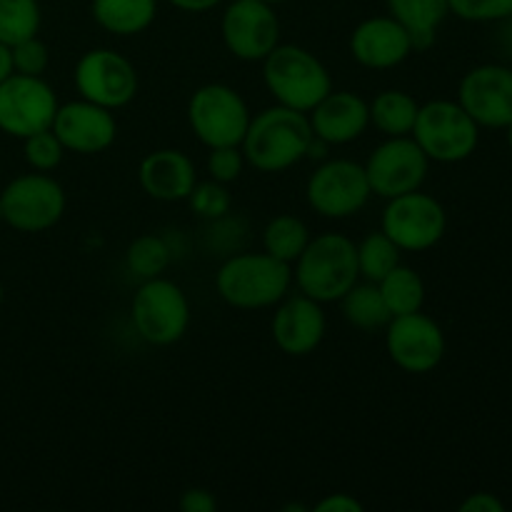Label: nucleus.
I'll return each mask as SVG.
<instances>
[{
  "label": "nucleus",
  "instance_id": "f257e3e1",
  "mask_svg": "<svg viewBox=\"0 0 512 512\" xmlns=\"http://www.w3.org/2000/svg\"><path fill=\"white\" fill-rule=\"evenodd\" d=\"M310 140L308 115L275 103L250 118L240 150L245 163L258 173H285L308 158Z\"/></svg>",
  "mask_w": 512,
  "mask_h": 512
},
{
  "label": "nucleus",
  "instance_id": "f03ea898",
  "mask_svg": "<svg viewBox=\"0 0 512 512\" xmlns=\"http://www.w3.org/2000/svg\"><path fill=\"white\" fill-rule=\"evenodd\" d=\"M293 288V265L270 253L228 255L215 273V293L235 310L275 308Z\"/></svg>",
  "mask_w": 512,
  "mask_h": 512
},
{
  "label": "nucleus",
  "instance_id": "7ed1b4c3",
  "mask_svg": "<svg viewBox=\"0 0 512 512\" xmlns=\"http://www.w3.org/2000/svg\"><path fill=\"white\" fill-rule=\"evenodd\" d=\"M358 280V245L343 233L315 235L293 263L298 293L323 305L338 303Z\"/></svg>",
  "mask_w": 512,
  "mask_h": 512
},
{
  "label": "nucleus",
  "instance_id": "20e7f679",
  "mask_svg": "<svg viewBox=\"0 0 512 512\" xmlns=\"http://www.w3.org/2000/svg\"><path fill=\"white\" fill-rule=\"evenodd\" d=\"M263 83L275 103L308 115L333 90V75L308 48L278 43L263 58Z\"/></svg>",
  "mask_w": 512,
  "mask_h": 512
},
{
  "label": "nucleus",
  "instance_id": "39448f33",
  "mask_svg": "<svg viewBox=\"0 0 512 512\" xmlns=\"http://www.w3.org/2000/svg\"><path fill=\"white\" fill-rule=\"evenodd\" d=\"M413 140L430 163H463L478 150L480 125L470 118L458 100H430L420 105Z\"/></svg>",
  "mask_w": 512,
  "mask_h": 512
},
{
  "label": "nucleus",
  "instance_id": "423d86ee",
  "mask_svg": "<svg viewBox=\"0 0 512 512\" xmlns=\"http://www.w3.org/2000/svg\"><path fill=\"white\" fill-rule=\"evenodd\" d=\"M130 320L140 340L155 348H168L188 333L190 300L178 283L163 275L143 280L130 303Z\"/></svg>",
  "mask_w": 512,
  "mask_h": 512
},
{
  "label": "nucleus",
  "instance_id": "0eeeda50",
  "mask_svg": "<svg viewBox=\"0 0 512 512\" xmlns=\"http://www.w3.org/2000/svg\"><path fill=\"white\" fill-rule=\"evenodd\" d=\"M250 118L248 103L233 85L205 83L188 100V125L208 150L243 143Z\"/></svg>",
  "mask_w": 512,
  "mask_h": 512
},
{
  "label": "nucleus",
  "instance_id": "6e6552de",
  "mask_svg": "<svg viewBox=\"0 0 512 512\" xmlns=\"http://www.w3.org/2000/svg\"><path fill=\"white\" fill-rule=\"evenodd\" d=\"M3 223L18 233H45L63 220L68 208L65 188L50 173H23L0 193Z\"/></svg>",
  "mask_w": 512,
  "mask_h": 512
},
{
  "label": "nucleus",
  "instance_id": "1a4fd4ad",
  "mask_svg": "<svg viewBox=\"0 0 512 512\" xmlns=\"http://www.w3.org/2000/svg\"><path fill=\"white\" fill-rule=\"evenodd\" d=\"M380 230L403 253H425L445 238L448 213L443 203L423 190L390 198L380 218Z\"/></svg>",
  "mask_w": 512,
  "mask_h": 512
},
{
  "label": "nucleus",
  "instance_id": "9d476101",
  "mask_svg": "<svg viewBox=\"0 0 512 512\" xmlns=\"http://www.w3.org/2000/svg\"><path fill=\"white\" fill-rule=\"evenodd\" d=\"M373 198L363 163L348 158L325 160L305 185L310 210L328 220H345L358 215Z\"/></svg>",
  "mask_w": 512,
  "mask_h": 512
},
{
  "label": "nucleus",
  "instance_id": "9b49d317",
  "mask_svg": "<svg viewBox=\"0 0 512 512\" xmlns=\"http://www.w3.org/2000/svg\"><path fill=\"white\" fill-rule=\"evenodd\" d=\"M73 83L80 98L108 110L130 105L138 95V70L113 48H93L80 55L73 70Z\"/></svg>",
  "mask_w": 512,
  "mask_h": 512
},
{
  "label": "nucleus",
  "instance_id": "f8f14e48",
  "mask_svg": "<svg viewBox=\"0 0 512 512\" xmlns=\"http://www.w3.org/2000/svg\"><path fill=\"white\" fill-rule=\"evenodd\" d=\"M385 353L395 368L410 375L433 373L445 358L448 340L443 328L423 310L408 315H395L385 325Z\"/></svg>",
  "mask_w": 512,
  "mask_h": 512
},
{
  "label": "nucleus",
  "instance_id": "ddd939ff",
  "mask_svg": "<svg viewBox=\"0 0 512 512\" xmlns=\"http://www.w3.org/2000/svg\"><path fill=\"white\" fill-rule=\"evenodd\" d=\"M58 105V95L43 78L10 73L0 83V133L23 140L48 130Z\"/></svg>",
  "mask_w": 512,
  "mask_h": 512
},
{
  "label": "nucleus",
  "instance_id": "4468645a",
  "mask_svg": "<svg viewBox=\"0 0 512 512\" xmlns=\"http://www.w3.org/2000/svg\"><path fill=\"white\" fill-rule=\"evenodd\" d=\"M373 195L390 200L423 188L430 160L413 135L385 138L363 163Z\"/></svg>",
  "mask_w": 512,
  "mask_h": 512
},
{
  "label": "nucleus",
  "instance_id": "2eb2a0df",
  "mask_svg": "<svg viewBox=\"0 0 512 512\" xmlns=\"http://www.w3.org/2000/svg\"><path fill=\"white\" fill-rule=\"evenodd\" d=\"M220 35L230 55L245 63H263L280 43V20L263 0H230L220 18Z\"/></svg>",
  "mask_w": 512,
  "mask_h": 512
},
{
  "label": "nucleus",
  "instance_id": "dca6fc26",
  "mask_svg": "<svg viewBox=\"0 0 512 512\" xmlns=\"http://www.w3.org/2000/svg\"><path fill=\"white\" fill-rule=\"evenodd\" d=\"M458 103L480 128L505 130L512 123V68L475 65L460 80Z\"/></svg>",
  "mask_w": 512,
  "mask_h": 512
},
{
  "label": "nucleus",
  "instance_id": "f3484780",
  "mask_svg": "<svg viewBox=\"0 0 512 512\" xmlns=\"http://www.w3.org/2000/svg\"><path fill=\"white\" fill-rule=\"evenodd\" d=\"M53 133L63 143L65 153L98 155L108 150L118 138V120L113 110L78 98L58 105L53 118Z\"/></svg>",
  "mask_w": 512,
  "mask_h": 512
},
{
  "label": "nucleus",
  "instance_id": "a211bd4d",
  "mask_svg": "<svg viewBox=\"0 0 512 512\" xmlns=\"http://www.w3.org/2000/svg\"><path fill=\"white\" fill-rule=\"evenodd\" d=\"M270 333H273V343L278 345L280 353L290 355V358H305V355L315 353L328 333L323 303L303 293H288L275 305Z\"/></svg>",
  "mask_w": 512,
  "mask_h": 512
},
{
  "label": "nucleus",
  "instance_id": "6ab92c4d",
  "mask_svg": "<svg viewBox=\"0 0 512 512\" xmlns=\"http://www.w3.org/2000/svg\"><path fill=\"white\" fill-rule=\"evenodd\" d=\"M350 55L368 70H393L415 53L410 33L393 15L360 20L350 33Z\"/></svg>",
  "mask_w": 512,
  "mask_h": 512
},
{
  "label": "nucleus",
  "instance_id": "aec40b11",
  "mask_svg": "<svg viewBox=\"0 0 512 512\" xmlns=\"http://www.w3.org/2000/svg\"><path fill=\"white\" fill-rule=\"evenodd\" d=\"M310 128L315 138L333 145H348L363 138L370 128L368 100L350 90H330L318 105L308 113Z\"/></svg>",
  "mask_w": 512,
  "mask_h": 512
},
{
  "label": "nucleus",
  "instance_id": "412c9836",
  "mask_svg": "<svg viewBox=\"0 0 512 512\" xmlns=\"http://www.w3.org/2000/svg\"><path fill=\"white\" fill-rule=\"evenodd\" d=\"M138 183L148 198L160 203L188 200L198 183L195 163L178 148H160L145 155L138 165Z\"/></svg>",
  "mask_w": 512,
  "mask_h": 512
},
{
  "label": "nucleus",
  "instance_id": "4be33fe9",
  "mask_svg": "<svg viewBox=\"0 0 512 512\" xmlns=\"http://www.w3.org/2000/svg\"><path fill=\"white\" fill-rule=\"evenodd\" d=\"M388 15H393L410 33L415 53H425L438 38L440 25L450 15L448 0H385Z\"/></svg>",
  "mask_w": 512,
  "mask_h": 512
},
{
  "label": "nucleus",
  "instance_id": "5701e85b",
  "mask_svg": "<svg viewBox=\"0 0 512 512\" xmlns=\"http://www.w3.org/2000/svg\"><path fill=\"white\" fill-rule=\"evenodd\" d=\"M90 15L105 33L133 38L155 23L158 0H93Z\"/></svg>",
  "mask_w": 512,
  "mask_h": 512
},
{
  "label": "nucleus",
  "instance_id": "b1692460",
  "mask_svg": "<svg viewBox=\"0 0 512 512\" xmlns=\"http://www.w3.org/2000/svg\"><path fill=\"white\" fill-rule=\"evenodd\" d=\"M370 125L385 138H403L410 135L415 128L420 103L405 90H380L368 103Z\"/></svg>",
  "mask_w": 512,
  "mask_h": 512
},
{
  "label": "nucleus",
  "instance_id": "393cba45",
  "mask_svg": "<svg viewBox=\"0 0 512 512\" xmlns=\"http://www.w3.org/2000/svg\"><path fill=\"white\" fill-rule=\"evenodd\" d=\"M340 303V313L343 318L348 320L353 328L365 330V333H373V330H383L385 325L390 323V310L385 305L383 295H380L378 283H355L343 298L338 300Z\"/></svg>",
  "mask_w": 512,
  "mask_h": 512
},
{
  "label": "nucleus",
  "instance_id": "a878e982",
  "mask_svg": "<svg viewBox=\"0 0 512 512\" xmlns=\"http://www.w3.org/2000/svg\"><path fill=\"white\" fill-rule=\"evenodd\" d=\"M380 295L388 305L390 315H408L415 310H423L425 305V283L418 270L410 265L398 263L383 280L378 283Z\"/></svg>",
  "mask_w": 512,
  "mask_h": 512
},
{
  "label": "nucleus",
  "instance_id": "bb28decb",
  "mask_svg": "<svg viewBox=\"0 0 512 512\" xmlns=\"http://www.w3.org/2000/svg\"><path fill=\"white\" fill-rule=\"evenodd\" d=\"M310 230L298 215H275L263 228V250L283 263L293 265L310 243Z\"/></svg>",
  "mask_w": 512,
  "mask_h": 512
},
{
  "label": "nucleus",
  "instance_id": "cd10ccee",
  "mask_svg": "<svg viewBox=\"0 0 512 512\" xmlns=\"http://www.w3.org/2000/svg\"><path fill=\"white\" fill-rule=\"evenodd\" d=\"M173 260V248L163 235L145 233L138 235L125 250V265L140 280L160 278Z\"/></svg>",
  "mask_w": 512,
  "mask_h": 512
},
{
  "label": "nucleus",
  "instance_id": "c85d7f7f",
  "mask_svg": "<svg viewBox=\"0 0 512 512\" xmlns=\"http://www.w3.org/2000/svg\"><path fill=\"white\" fill-rule=\"evenodd\" d=\"M355 245H358L360 278L368 280V283H380L400 263V253H403L383 230L368 233Z\"/></svg>",
  "mask_w": 512,
  "mask_h": 512
},
{
  "label": "nucleus",
  "instance_id": "c756f323",
  "mask_svg": "<svg viewBox=\"0 0 512 512\" xmlns=\"http://www.w3.org/2000/svg\"><path fill=\"white\" fill-rule=\"evenodd\" d=\"M43 13L38 0H0V43L13 48L20 40L38 35Z\"/></svg>",
  "mask_w": 512,
  "mask_h": 512
},
{
  "label": "nucleus",
  "instance_id": "7c9ffc66",
  "mask_svg": "<svg viewBox=\"0 0 512 512\" xmlns=\"http://www.w3.org/2000/svg\"><path fill=\"white\" fill-rule=\"evenodd\" d=\"M190 210H193L198 218L203 220H218L223 215L230 213L233 208V195H230L228 185L218 183V180H203V183H195V188L188 195Z\"/></svg>",
  "mask_w": 512,
  "mask_h": 512
},
{
  "label": "nucleus",
  "instance_id": "2f4dec72",
  "mask_svg": "<svg viewBox=\"0 0 512 512\" xmlns=\"http://www.w3.org/2000/svg\"><path fill=\"white\" fill-rule=\"evenodd\" d=\"M23 155H25V163L30 165V170H38V173H53V170L63 163L65 148L58 140V135L53 133V128H48L23 138Z\"/></svg>",
  "mask_w": 512,
  "mask_h": 512
},
{
  "label": "nucleus",
  "instance_id": "473e14b6",
  "mask_svg": "<svg viewBox=\"0 0 512 512\" xmlns=\"http://www.w3.org/2000/svg\"><path fill=\"white\" fill-rule=\"evenodd\" d=\"M450 15L465 23H503L512 18V0H448Z\"/></svg>",
  "mask_w": 512,
  "mask_h": 512
},
{
  "label": "nucleus",
  "instance_id": "72a5a7b5",
  "mask_svg": "<svg viewBox=\"0 0 512 512\" xmlns=\"http://www.w3.org/2000/svg\"><path fill=\"white\" fill-rule=\"evenodd\" d=\"M10 58H13V73L43 78V73L50 65V50L38 35H33V38L15 43L10 48Z\"/></svg>",
  "mask_w": 512,
  "mask_h": 512
},
{
  "label": "nucleus",
  "instance_id": "f704fd0d",
  "mask_svg": "<svg viewBox=\"0 0 512 512\" xmlns=\"http://www.w3.org/2000/svg\"><path fill=\"white\" fill-rule=\"evenodd\" d=\"M245 155L240 145H223V148H210L208 160H205V170L218 183H235L245 170Z\"/></svg>",
  "mask_w": 512,
  "mask_h": 512
},
{
  "label": "nucleus",
  "instance_id": "c9c22d12",
  "mask_svg": "<svg viewBox=\"0 0 512 512\" xmlns=\"http://www.w3.org/2000/svg\"><path fill=\"white\" fill-rule=\"evenodd\" d=\"M178 505L183 512H215V508H218V500H215V495L210 493V490L190 488L180 495Z\"/></svg>",
  "mask_w": 512,
  "mask_h": 512
},
{
  "label": "nucleus",
  "instance_id": "e433bc0d",
  "mask_svg": "<svg viewBox=\"0 0 512 512\" xmlns=\"http://www.w3.org/2000/svg\"><path fill=\"white\" fill-rule=\"evenodd\" d=\"M365 505L350 493H330L320 503H315L318 512H363Z\"/></svg>",
  "mask_w": 512,
  "mask_h": 512
},
{
  "label": "nucleus",
  "instance_id": "4c0bfd02",
  "mask_svg": "<svg viewBox=\"0 0 512 512\" xmlns=\"http://www.w3.org/2000/svg\"><path fill=\"white\" fill-rule=\"evenodd\" d=\"M460 512H505V503L495 493H470L468 498L460 503Z\"/></svg>",
  "mask_w": 512,
  "mask_h": 512
},
{
  "label": "nucleus",
  "instance_id": "58836bf2",
  "mask_svg": "<svg viewBox=\"0 0 512 512\" xmlns=\"http://www.w3.org/2000/svg\"><path fill=\"white\" fill-rule=\"evenodd\" d=\"M168 3L183 13H208V10L218 8L223 0H168Z\"/></svg>",
  "mask_w": 512,
  "mask_h": 512
},
{
  "label": "nucleus",
  "instance_id": "ea45409f",
  "mask_svg": "<svg viewBox=\"0 0 512 512\" xmlns=\"http://www.w3.org/2000/svg\"><path fill=\"white\" fill-rule=\"evenodd\" d=\"M13 73V58H10V45L0 43V83Z\"/></svg>",
  "mask_w": 512,
  "mask_h": 512
},
{
  "label": "nucleus",
  "instance_id": "a19ab883",
  "mask_svg": "<svg viewBox=\"0 0 512 512\" xmlns=\"http://www.w3.org/2000/svg\"><path fill=\"white\" fill-rule=\"evenodd\" d=\"M505 138H508V145H510V150H512V123L508 125V128H505Z\"/></svg>",
  "mask_w": 512,
  "mask_h": 512
},
{
  "label": "nucleus",
  "instance_id": "79ce46f5",
  "mask_svg": "<svg viewBox=\"0 0 512 512\" xmlns=\"http://www.w3.org/2000/svg\"><path fill=\"white\" fill-rule=\"evenodd\" d=\"M263 3L273 5V8H275V5H283V3H288V0H263Z\"/></svg>",
  "mask_w": 512,
  "mask_h": 512
},
{
  "label": "nucleus",
  "instance_id": "37998d69",
  "mask_svg": "<svg viewBox=\"0 0 512 512\" xmlns=\"http://www.w3.org/2000/svg\"><path fill=\"white\" fill-rule=\"evenodd\" d=\"M3 300H5V290H3V283H0V305H3Z\"/></svg>",
  "mask_w": 512,
  "mask_h": 512
},
{
  "label": "nucleus",
  "instance_id": "c03bdc74",
  "mask_svg": "<svg viewBox=\"0 0 512 512\" xmlns=\"http://www.w3.org/2000/svg\"><path fill=\"white\" fill-rule=\"evenodd\" d=\"M0 223H3V205H0Z\"/></svg>",
  "mask_w": 512,
  "mask_h": 512
}]
</instances>
